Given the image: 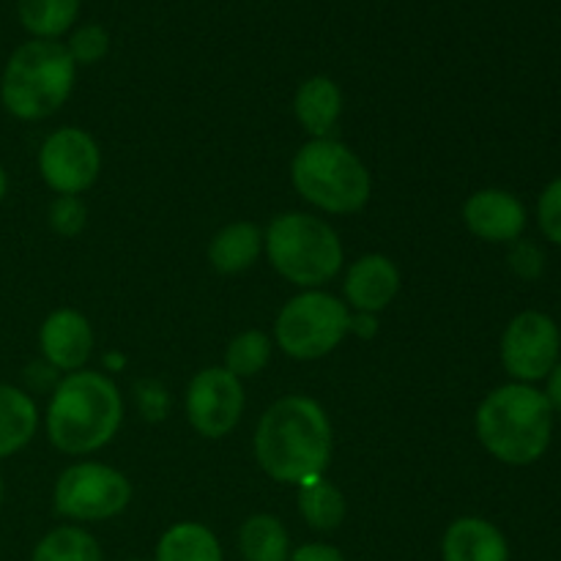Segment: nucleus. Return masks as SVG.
<instances>
[{
  "instance_id": "1",
  "label": "nucleus",
  "mask_w": 561,
  "mask_h": 561,
  "mask_svg": "<svg viewBox=\"0 0 561 561\" xmlns=\"http://www.w3.org/2000/svg\"><path fill=\"white\" fill-rule=\"evenodd\" d=\"M257 466L283 485L327 477L334 453L332 422L318 400L305 394H285L263 411L255 427Z\"/></svg>"
},
{
  "instance_id": "2",
  "label": "nucleus",
  "mask_w": 561,
  "mask_h": 561,
  "mask_svg": "<svg viewBox=\"0 0 561 561\" xmlns=\"http://www.w3.org/2000/svg\"><path fill=\"white\" fill-rule=\"evenodd\" d=\"M124 422V398L113 378L96 370L66 373L49 398L47 438L64 455H91L107 447Z\"/></svg>"
},
{
  "instance_id": "3",
  "label": "nucleus",
  "mask_w": 561,
  "mask_h": 561,
  "mask_svg": "<svg viewBox=\"0 0 561 561\" xmlns=\"http://www.w3.org/2000/svg\"><path fill=\"white\" fill-rule=\"evenodd\" d=\"M474 431L499 463L531 466L551 447L553 409L531 383H504L480 403Z\"/></svg>"
},
{
  "instance_id": "4",
  "label": "nucleus",
  "mask_w": 561,
  "mask_h": 561,
  "mask_svg": "<svg viewBox=\"0 0 561 561\" xmlns=\"http://www.w3.org/2000/svg\"><path fill=\"white\" fill-rule=\"evenodd\" d=\"M77 64L64 42L31 38L5 60L0 102L20 121H44L58 113L75 91Z\"/></svg>"
},
{
  "instance_id": "5",
  "label": "nucleus",
  "mask_w": 561,
  "mask_h": 561,
  "mask_svg": "<svg viewBox=\"0 0 561 561\" xmlns=\"http://www.w3.org/2000/svg\"><path fill=\"white\" fill-rule=\"evenodd\" d=\"M263 250L274 272L290 285L318 290L343 268V241L337 230L316 214H279L263 230Z\"/></svg>"
},
{
  "instance_id": "6",
  "label": "nucleus",
  "mask_w": 561,
  "mask_h": 561,
  "mask_svg": "<svg viewBox=\"0 0 561 561\" xmlns=\"http://www.w3.org/2000/svg\"><path fill=\"white\" fill-rule=\"evenodd\" d=\"M290 181L310 206L327 214L362 211L373 195L367 164L332 137L310 140L296 151L290 162Z\"/></svg>"
},
{
  "instance_id": "7",
  "label": "nucleus",
  "mask_w": 561,
  "mask_h": 561,
  "mask_svg": "<svg viewBox=\"0 0 561 561\" xmlns=\"http://www.w3.org/2000/svg\"><path fill=\"white\" fill-rule=\"evenodd\" d=\"M348 305L327 290H301L283 305L274 321V340L290 359L316 362L332 354L348 334Z\"/></svg>"
},
{
  "instance_id": "8",
  "label": "nucleus",
  "mask_w": 561,
  "mask_h": 561,
  "mask_svg": "<svg viewBox=\"0 0 561 561\" xmlns=\"http://www.w3.org/2000/svg\"><path fill=\"white\" fill-rule=\"evenodd\" d=\"M131 502V482L118 469L93 460L60 471L53 491L55 513L80 524L118 518Z\"/></svg>"
},
{
  "instance_id": "9",
  "label": "nucleus",
  "mask_w": 561,
  "mask_h": 561,
  "mask_svg": "<svg viewBox=\"0 0 561 561\" xmlns=\"http://www.w3.org/2000/svg\"><path fill=\"white\" fill-rule=\"evenodd\" d=\"M499 356L515 383L546 381L548 373L561 359V332L557 321L540 310L518 312L504 329Z\"/></svg>"
},
{
  "instance_id": "10",
  "label": "nucleus",
  "mask_w": 561,
  "mask_h": 561,
  "mask_svg": "<svg viewBox=\"0 0 561 561\" xmlns=\"http://www.w3.org/2000/svg\"><path fill=\"white\" fill-rule=\"evenodd\" d=\"M102 173V151L88 131L64 126L38 148V175L55 195H82Z\"/></svg>"
},
{
  "instance_id": "11",
  "label": "nucleus",
  "mask_w": 561,
  "mask_h": 561,
  "mask_svg": "<svg viewBox=\"0 0 561 561\" xmlns=\"http://www.w3.org/2000/svg\"><path fill=\"white\" fill-rule=\"evenodd\" d=\"M186 420L203 438H225L244 414L241 378L225 367H203L186 387Z\"/></svg>"
},
{
  "instance_id": "12",
  "label": "nucleus",
  "mask_w": 561,
  "mask_h": 561,
  "mask_svg": "<svg viewBox=\"0 0 561 561\" xmlns=\"http://www.w3.org/2000/svg\"><path fill=\"white\" fill-rule=\"evenodd\" d=\"M463 222L471 236L488 244H515L526 230V206L507 190H480L463 203Z\"/></svg>"
},
{
  "instance_id": "13",
  "label": "nucleus",
  "mask_w": 561,
  "mask_h": 561,
  "mask_svg": "<svg viewBox=\"0 0 561 561\" xmlns=\"http://www.w3.org/2000/svg\"><path fill=\"white\" fill-rule=\"evenodd\" d=\"M38 348L44 362L58 373L82 370L93 351L91 321L71 307L49 312L38 329Z\"/></svg>"
},
{
  "instance_id": "14",
  "label": "nucleus",
  "mask_w": 561,
  "mask_h": 561,
  "mask_svg": "<svg viewBox=\"0 0 561 561\" xmlns=\"http://www.w3.org/2000/svg\"><path fill=\"white\" fill-rule=\"evenodd\" d=\"M343 294L351 310L378 316L400 294V268L381 252L362 255L345 272Z\"/></svg>"
},
{
  "instance_id": "15",
  "label": "nucleus",
  "mask_w": 561,
  "mask_h": 561,
  "mask_svg": "<svg viewBox=\"0 0 561 561\" xmlns=\"http://www.w3.org/2000/svg\"><path fill=\"white\" fill-rule=\"evenodd\" d=\"M442 557L444 561H510V542L491 520L463 515L444 531Z\"/></svg>"
},
{
  "instance_id": "16",
  "label": "nucleus",
  "mask_w": 561,
  "mask_h": 561,
  "mask_svg": "<svg viewBox=\"0 0 561 561\" xmlns=\"http://www.w3.org/2000/svg\"><path fill=\"white\" fill-rule=\"evenodd\" d=\"M294 113L301 129L312 135V140L329 137V131L337 126L340 113H343V91L332 77H310L296 91Z\"/></svg>"
},
{
  "instance_id": "17",
  "label": "nucleus",
  "mask_w": 561,
  "mask_h": 561,
  "mask_svg": "<svg viewBox=\"0 0 561 561\" xmlns=\"http://www.w3.org/2000/svg\"><path fill=\"white\" fill-rule=\"evenodd\" d=\"M38 431L36 400L20 387L0 383V460L11 458L33 442Z\"/></svg>"
},
{
  "instance_id": "18",
  "label": "nucleus",
  "mask_w": 561,
  "mask_h": 561,
  "mask_svg": "<svg viewBox=\"0 0 561 561\" xmlns=\"http://www.w3.org/2000/svg\"><path fill=\"white\" fill-rule=\"evenodd\" d=\"M263 252V230L255 222H230L208 244V263L219 274H241Z\"/></svg>"
},
{
  "instance_id": "19",
  "label": "nucleus",
  "mask_w": 561,
  "mask_h": 561,
  "mask_svg": "<svg viewBox=\"0 0 561 561\" xmlns=\"http://www.w3.org/2000/svg\"><path fill=\"white\" fill-rule=\"evenodd\" d=\"M153 561H225V553L208 526L181 520L159 537Z\"/></svg>"
},
{
  "instance_id": "20",
  "label": "nucleus",
  "mask_w": 561,
  "mask_h": 561,
  "mask_svg": "<svg viewBox=\"0 0 561 561\" xmlns=\"http://www.w3.org/2000/svg\"><path fill=\"white\" fill-rule=\"evenodd\" d=\"M239 551L244 561H288V529L283 526V520L268 513L250 515L239 529Z\"/></svg>"
},
{
  "instance_id": "21",
  "label": "nucleus",
  "mask_w": 561,
  "mask_h": 561,
  "mask_svg": "<svg viewBox=\"0 0 561 561\" xmlns=\"http://www.w3.org/2000/svg\"><path fill=\"white\" fill-rule=\"evenodd\" d=\"M80 5L82 0H16V16L33 38L58 42L77 22Z\"/></svg>"
},
{
  "instance_id": "22",
  "label": "nucleus",
  "mask_w": 561,
  "mask_h": 561,
  "mask_svg": "<svg viewBox=\"0 0 561 561\" xmlns=\"http://www.w3.org/2000/svg\"><path fill=\"white\" fill-rule=\"evenodd\" d=\"M299 513L310 529L334 531L345 520L348 504L337 485H332L327 477H318V480L299 485Z\"/></svg>"
},
{
  "instance_id": "23",
  "label": "nucleus",
  "mask_w": 561,
  "mask_h": 561,
  "mask_svg": "<svg viewBox=\"0 0 561 561\" xmlns=\"http://www.w3.org/2000/svg\"><path fill=\"white\" fill-rule=\"evenodd\" d=\"M31 561H104L96 537L80 526H58L33 548Z\"/></svg>"
},
{
  "instance_id": "24",
  "label": "nucleus",
  "mask_w": 561,
  "mask_h": 561,
  "mask_svg": "<svg viewBox=\"0 0 561 561\" xmlns=\"http://www.w3.org/2000/svg\"><path fill=\"white\" fill-rule=\"evenodd\" d=\"M272 340L261 329H247L230 340L225 351V370L233 373L236 378H252L263 373L272 362Z\"/></svg>"
},
{
  "instance_id": "25",
  "label": "nucleus",
  "mask_w": 561,
  "mask_h": 561,
  "mask_svg": "<svg viewBox=\"0 0 561 561\" xmlns=\"http://www.w3.org/2000/svg\"><path fill=\"white\" fill-rule=\"evenodd\" d=\"M49 228L60 239H75L77 233H82L88 222V206L82 203L80 195H58L49 203Z\"/></svg>"
},
{
  "instance_id": "26",
  "label": "nucleus",
  "mask_w": 561,
  "mask_h": 561,
  "mask_svg": "<svg viewBox=\"0 0 561 561\" xmlns=\"http://www.w3.org/2000/svg\"><path fill=\"white\" fill-rule=\"evenodd\" d=\"M66 49H69L77 66H93L110 53V33L102 25L91 22V25H82L71 33Z\"/></svg>"
},
{
  "instance_id": "27",
  "label": "nucleus",
  "mask_w": 561,
  "mask_h": 561,
  "mask_svg": "<svg viewBox=\"0 0 561 561\" xmlns=\"http://www.w3.org/2000/svg\"><path fill=\"white\" fill-rule=\"evenodd\" d=\"M537 225L551 244L561 247V179H553L537 201Z\"/></svg>"
},
{
  "instance_id": "28",
  "label": "nucleus",
  "mask_w": 561,
  "mask_h": 561,
  "mask_svg": "<svg viewBox=\"0 0 561 561\" xmlns=\"http://www.w3.org/2000/svg\"><path fill=\"white\" fill-rule=\"evenodd\" d=\"M135 403L137 411L142 414L146 422H162L164 414H168V389L162 387L153 378H142V381L135 383Z\"/></svg>"
},
{
  "instance_id": "29",
  "label": "nucleus",
  "mask_w": 561,
  "mask_h": 561,
  "mask_svg": "<svg viewBox=\"0 0 561 561\" xmlns=\"http://www.w3.org/2000/svg\"><path fill=\"white\" fill-rule=\"evenodd\" d=\"M507 261L510 268H513L520 279H529V283L531 279H540L542 272H546V255H542L540 247L531 244V241H515Z\"/></svg>"
},
{
  "instance_id": "30",
  "label": "nucleus",
  "mask_w": 561,
  "mask_h": 561,
  "mask_svg": "<svg viewBox=\"0 0 561 561\" xmlns=\"http://www.w3.org/2000/svg\"><path fill=\"white\" fill-rule=\"evenodd\" d=\"M288 561H345L343 553L334 546H323V542H307V546L296 548Z\"/></svg>"
},
{
  "instance_id": "31",
  "label": "nucleus",
  "mask_w": 561,
  "mask_h": 561,
  "mask_svg": "<svg viewBox=\"0 0 561 561\" xmlns=\"http://www.w3.org/2000/svg\"><path fill=\"white\" fill-rule=\"evenodd\" d=\"M359 334V337H373V334L378 332V318L370 316V312H356V316H351V323H348V334Z\"/></svg>"
},
{
  "instance_id": "32",
  "label": "nucleus",
  "mask_w": 561,
  "mask_h": 561,
  "mask_svg": "<svg viewBox=\"0 0 561 561\" xmlns=\"http://www.w3.org/2000/svg\"><path fill=\"white\" fill-rule=\"evenodd\" d=\"M546 400L551 403L553 411H561V359L557 362V367H553L551 373H548L546 378Z\"/></svg>"
},
{
  "instance_id": "33",
  "label": "nucleus",
  "mask_w": 561,
  "mask_h": 561,
  "mask_svg": "<svg viewBox=\"0 0 561 561\" xmlns=\"http://www.w3.org/2000/svg\"><path fill=\"white\" fill-rule=\"evenodd\" d=\"M5 192H9V175H5L3 164H0V201L5 197Z\"/></svg>"
},
{
  "instance_id": "34",
  "label": "nucleus",
  "mask_w": 561,
  "mask_h": 561,
  "mask_svg": "<svg viewBox=\"0 0 561 561\" xmlns=\"http://www.w3.org/2000/svg\"><path fill=\"white\" fill-rule=\"evenodd\" d=\"M107 365L113 367V370H118L121 365H126V359H124V356H121V354H110V356H107Z\"/></svg>"
},
{
  "instance_id": "35",
  "label": "nucleus",
  "mask_w": 561,
  "mask_h": 561,
  "mask_svg": "<svg viewBox=\"0 0 561 561\" xmlns=\"http://www.w3.org/2000/svg\"><path fill=\"white\" fill-rule=\"evenodd\" d=\"M0 507H3V480H0Z\"/></svg>"
},
{
  "instance_id": "36",
  "label": "nucleus",
  "mask_w": 561,
  "mask_h": 561,
  "mask_svg": "<svg viewBox=\"0 0 561 561\" xmlns=\"http://www.w3.org/2000/svg\"><path fill=\"white\" fill-rule=\"evenodd\" d=\"M129 561H140V559H129Z\"/></svg>"
}]
</instances>
